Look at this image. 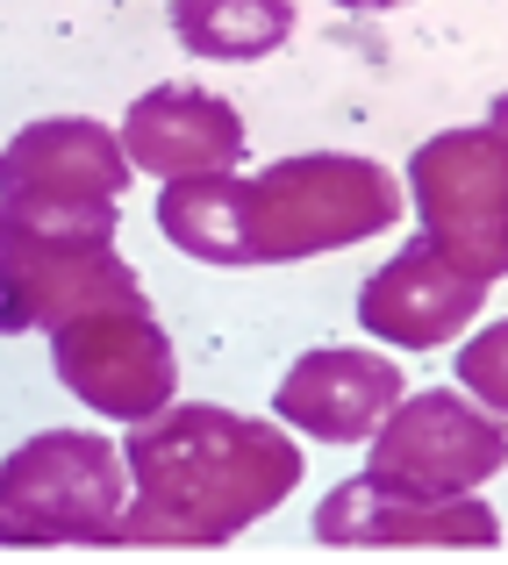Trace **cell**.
<instances>
[{
  "label": "cell",
  "mask_w": 508,
  "mask_h": 565,
  "mask_svg": "<svg viewBox=\"0 0 508 565\" xmlns=\"http://www.w3.org/2000/svg\"><path fill=\"white\" fill-rule=\"evenodd\" d=\"M129 458V509L115 544H230L244 537L258 515L301 487L308 458L265 415H236L215 401H166L158 415L129 423L123 437Z\"/></svg>",
  "instance_id": "obj_1"
},
{
  "label": "cell",
  "mask_w": 508,
  "mask_h": 565,
  "mask_svg": "<svg viewBox=\"0 0 508 565\" xmlns=\"http://www.w3.org/2000/svg\"><path fill=\"white\" fill-rule=\"evenodd\" d=\"M401 186L380 158L358 151H301L244 180V258L294 265L322 250H351L366 236L394 230Z\"/></svg>",
  "instance_id": "obj_2"
},
{
  "label": "cell",
  "mask_w": 508,
  "mask_h": 565,
  "mask_svg": "<svg viewBox=\"0 0 508 565\" xmlns=\"http://www.w3.org/2000/svg\"><path fill=\"white\" fill-rule=\"evenodd\" d=\"M129 509V458L100 429H43L0 458V544H115Z\"/></svg>",
  "instance_id": "obj_3"
},
{
  "label": "cell",
  "mask_w": 508,
  "mask_h": 565,
  "mask_svg": "<svg viewBox=\"0 0 508 565\" xmlns=\"http://www.w3.org/2000/svg\"><path fill=\"white\" fill-rule=\"evenodd\" d=\"M0 207L36 230H65V236H115L123 222V193H129V151L123 137H108V122L86 115H51L8 137L0 151Z\"/></svg>",
  "instance_id": "obj_4"
},
{
  "label": "cell",
  "mask_w": 508,
  "mask_h": 565,
  "mask_svg": "<svg viewBox=\"0 0 508 565\" xmlns=\"http://www.w3.org/2000/svg\"><path fill=\"white\" fill-rule=\"evenodd\" d=\"M401 180L430 244L480 279H508V137L495 122L415 143Z\"/></svg>",
  "instance_id": "obj_5"
},
{
  "label": "cell",
  "mask_w": 508,
  "mask_h": 565,
  "mask_svg": "<svg viewBox=\"0 0 508 565\" xmlns=\"http://www.w3.org/2000/svg\"><path fill=\"white\" fill-rule=\"evenodd\" d=\"M108 301H144V279L115 250V236L36 230L0 207V337L57 330Z\"/></svg>",
  "instance_id": "obj_6"
},
{
  "label": "cell",
  "mask_w": 508,
  "mask_h": 565,
  "mask_svg": "<svg viewBox=\"0 0 508 565\" xmlns=\"http://www.w3.org/2000/svg\"><path fill=\"white\" fill-rule=\"evenodd\" d=\"M508 466V415L480 401L473 408L452 386H423L401 394L394 415L372 429L366 472L409 494H480L487 480Z\"/></svg>",
  "instance_id": "obj_7"
},
{
  "label": "cell",
  "mask_w": 508,
  "mask_h": 565,
  "mask_svg": "<svg viewBox=\"0 0 508 565\" xmlns=\"http://www.w3.org/2000/svg\"><path fill=\"white\" fill-rule=\"evenodd\" d=\"M51 365L86 408L115 415V423H144L172 401L179 359L166 322L151 316V301H108L51 330Z\"/></svg>",
  "instance_id": "obj_8"
},
{
  "label": "cell",
  "mask_w": 508,
  "mask_h": 565,
  "mask_svg": "<svg viewBox=\"0 0 508 565\" xmlns=\"http://www.w3.org/2000/svg\"><path fill=\"white\" fill-rule=\"evenodd\" d=\"M316 544L387 552V544H437V552H487L501 544V515L480 494H409L372 472L330 487L316 501Z\"/></svg>",
  "instance_id": "obj_9"
},
{
  "label": "cell",
  "mask_w": 508,
  "mask_h": 565,
  "mask_svg": "<svg viewBox=\"0 0 508 565\" xmlns=\"http://www.w3.org/2000/svg\"><path fill=\"white\" fill-rule=\"evenodd\" d=\"M480 301H487V279L466 273L430 236H415L358 287V322H366V337H380L394 351H444L452 337L473 330Z\"/></svg>",
  "instance_id": "obj_10"
},
{
  "label": "cell",
  "mask_w": 508,
  "mask_h": 565,
  "mask_svg": "<svg viewBox=\"0 0 508 565\" xmlns=\"http://www.w3.org/2000/svg\"><path fill=\"white\" fill-rule=\"evenodd\" d=\"M409 394L394 373V359L380 351H351V344H322V351H301L279 380L273 408L287 429L301 437H322V444H372V429L394 415V401Z\"/></svg>",
  "instance_id": "obj_11"
},
{
  "label": "cell",
  "mask_w": 508,
  "mask_h": 565,
  "mask_svg": "<svg viewBox=\"0 0 508 565\" xmlns=\"http://www.w3.org/2000/svg\"><path fill=\"white\" fill-rule=\"evenodd\" d=\"M123 151L151 180H193V172H236L244 166L251 129L208 86H151L123 115Z\"/></svg>",
  "instance_id": "obj_12"
},
{
  "label": "cell",
  "mask_w": 508,
  "mask_h": 565,
  "mask_svg": "<svg viewBox=\"0 0 508 565\" xmlns=\"http://www.w3.org/2000/svg\"><path fill=\"white\" fill-rule=\"evenodd\" d=\"M158 230L172 250L201 265H251L244 258V180L236 172H193V180H166L158 193Z\"/></svg>",
  "instance_id": "obj_13"
},
{
  "label": "cell",
  "mask_w": 508,
  "mask_h": 565,
  "mask_svg": "<svg viewBox=\"0 0 508 565\" xmlns=\"http://www.w3.org/2000/svg\"><path fill=\"white\" fill-rule=\"evenodd\" d=\"M172 36L193 57L251 65V57H273L294 36V0H179Z\"/></svg>",
  "instance_id": "obj_14"
},
{
  "label": "cell",
  "mask_w": 508,
  "mask_h": 565,
  "mask_svg": "<svg viewBox=\"0 0 508 565\" xmlns=\"http://www.w3.org/2000/svg\"><path fill=\"white\" fill-rule=\"evenodd\" d=\"M452 373H458V386H466L473 401H487L495 415H508V322H487V330H473L466 344H458Z\"/></svg>",
  "instance_id": "obj_15"
},
{
  "label": "cell",
  "mask_w": 508,
  "mask_h": 565,
  "mask_svg": "<svg viewBox=\"0 0 508 565\" xmlns=\"http://www.w3.org/2000/svg\"><path fill=\"white\" fill-rule=\"evenodd\" d=\"M337 8H351V14H394V8H415V0H337Z\"/></svg>",
  "instance_id": "obj_16"
},
{
  "label": "cell",
  "mask_w": 508,
  "mask_h": 565,
  "mask_svg": "<svg viewBox=\"0 0 508 565\" xmlns=\"http://www.w3.org/2000/svg\"><path fill=\"white\" fill-rule=\"evenodd\" d=\"M487 122H495L501 137H508V94H495V108H487Z\"/></svg>",
  "instance_id": "obj_17"
},
{
  "label": "cell",
  "mask_w": 508,
  "mask_h": 565,
  "mask_svg": "<svg viewBox=\"0 0 508 565\" xmlns=\"http://www.w3.org/2000/svg\"><path fill=\"white\" fill-rule=\"evenodd\" d=\"M0 186H8V172H0Z\"/></svg>",
  "instance_id": "obj_18"
}]
</instances>
